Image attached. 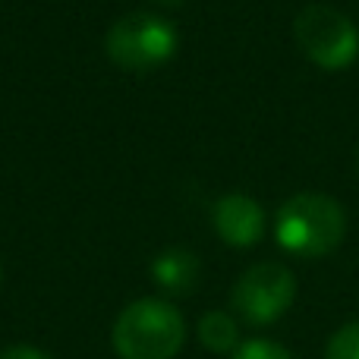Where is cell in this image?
<instances>
[{"label": "cell", "instance_id": "6da1fadb", "mask_svg": "<svg viewBox=\"0 0 359 359\" xmlns=\"http://www.w3.org/2000/svg\"><path fill=\"white\" fill-rule=\"evenodd\" d=\"M347 233V211L325 192H297L287 198L274 221L280 249L297 259H322L334 252Z\"/></svg>", "mask_w": 359, "mask_h": 359}, {"label": "cell", "instance_id": "7a4b0ae2", "mask_svg": "<svg viewBox=\"0 0 359 359\" xmlns=\"http://www.w3.org/2000/svg\"><path fill=\"white\" fill-rule=\"evenodd\" d=\"M111 341L120 359H174L183 350L186 322L174 303L145 297L117 316Z\"/></svg>", "mask_w": 359, "mask_h": 359}, {"label": "cell", "instance_id": "3957f363", "mask_svg": "<svg viewBox=\"0 0 359 359\" xmlns=\"http://www.w3.org/2000/svg\"><path fill=\"white\" fill-rule=\"evenodd\" d=\"M297 44L316 67L322 69H347L359 57V29L347 13L328 4H309L299 10L293 22Z\"/></svg>", "mask_w": 359, "mask_h": 359}, {"label": "cell", "instance_id": "277c9868", "mask_svg": "<svg viewBox=\"0 0 359 359\" xmlns=\"http://www.w3.org/2000/svg\"><path fill=\"white\" fill-rule=\"evenodd\" d=\"M104 48L117 67L145 73L177 54V29L155 13H130L111 25Z\"/></svg>", "mask_w": 359, "mask_h": 359}, {"label": "cell", "instance_id": "5b68a950", "mask_svg": "<svg viewBox=\"0 0 359 359\" xmlns=\"http://www.w3.org/2000/svg\"><path fill=\"white\" fill-rule=\"evenodd\" d=\"M293 297H297V278L290 268L278 262H259L240 274L230 303L243 322L262 328V325L278 322L293 306Z\"/></svg>", "mask_w": 359, "mask_h": 359}, {"label": "cell", "instance_id": "8992f818", "mask_svg": "<svg viewBox=\"0 0 359 359\" xmlns=\"http://www.w3.org/2000/svg\"><path fill=\"white\" fill-rule=\"evenodd\" d=\"M215 230L227 246L249 249L265 233V211L246 192H230L215 202Z\"/></svg>", "mask_w": 359, "mask_h": 359}, {"label": "cell", "instance_id": "52a82bcc", "mask_svg": "<svg viewBox=\"0 0 359 359\" xmlns=\"http://www.w3.org/2000/svg\"><path fill=\"white\" fill-rule=\"evenodd\" d=\"M151 278L158 280L164 293H174V297H183L196 287L198 280V259L189 252V249H164L161 255L151 265Z\"/></svg>", "mask_w": 359, "mask_h": 359}, {"label": "cell", "instance_id": "ba28073f", "mask_svg": "<svg viewBox=\"0 0 359 359\" xmlns=\"http://www.w3.org/2000/svg\"><path fill=\"white\" fill-rule=\"evenodd\" d=\"M198 341L211 350V353H230V350H240V328H236L233 316L230 312H205L202 322H198Z\"/></svg>", "mask_w": 359, "mask_h": 359}, {"label": "cell", "instance_id": "9c48e42d", "mask_svg": "<svg viewBox=\"0 0 359 359\" xmlns=\"http://www.w3.org/2000/svg\"><path fill=\"white\" fill-rule=\"evenodd\" d=\"M325 359H359V322H350L331 334Z\"/></svg>", "mask_w": 359, "mask_h": 359}, {"label": "cell", "instance_id": "30bf717a", "mask_svg": "<svg viewBox=\"0 0 359 359\" xmlns=\"http://www.w3.org/2000/svg\"><path fill=\"white\" fill-rule=\"evenodd\" d=\"M233 359H293L280 344L271 341H246L240 344V350L233 353Z\"/></svg>", "mask_w": 359, "mask_h": 359}, {"label": "cell", "instance_id": "8fae6325", "mask_svg": "<svg viewBox=\"0 0 359 359\" xmlns=\"http://www.w3.org/2000/svg\"><path fill=\"white\" fill-rule=\"evenodd\" d=\"M0 359H50V356L38 347H6L0 350Z\"/></svg>", "mask_w": 359, "mask_h": 359}, {"label": "cell", "instance_id": "7c38bea8", "mask_svg": "<svg viewBox=\"0 0 359 359\" xmlns=\"http://www.w3.org/2000/svg\"><path fill=\"white\" fill-rule=\"evenodd\" d=\"M356 170H359V155H356Z\"/></svg>", "mask_w": 359, "mask_h": 359}, {"label": "cell", "instance_id": "4fadbf2b", "mask_svg": "<svg viewBox=\"0 0 359 359\" xmlns=\"http://www.w3.org/2000/svg\"><path fill=\"white\" fill-rule=\"evenodd\" d=\"M164 4H174V0H164Z\"/></svg>", "mask_w": 359, "mask_h": 359}]
</instances>
